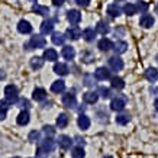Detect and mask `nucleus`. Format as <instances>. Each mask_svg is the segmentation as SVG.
Wrapping results in <instances>:
<instances>
[{
	"label": "nucleus",
	"instance_id": "37",
	"mask_svg": "<svg viewBox=\"0 0 158 158\" xmlns=\"http://www.w3.org/2000/svg\"><path fill=\"white\" fill-rule=\"evenodd\" d=\"M44 134L51 138V136L55 134V129H54V126H51V125H47V126H44Z\"/></svg>",
	"mask_w": 158,
	"mask_h": 158
},
{
	"label": "nucleus",
	"instance_id": "52",
	"mask_svg": "<svg viewBox=\"0 0 158 158\" xmlns=\"http://www.w3.org/2000/svg\"><path fill=\"white\" fill-rule=\"evenodd\" d=\"M118 2H120V0H118Z\"/></svg>",
	"mask_w": 158,
	"mask_h": 158
},
{
	"label": "nucleus",
	"instance_id": "4",
	"mask_svg": "<svg viewBox=\"0 0 158 158\" xmlns=\"http://www.w3.org/2000/svg\"><path fill=\"white\" fill-rule=\"evenodd\" d=\"M125 106H126V102H125L123 97H113L112 102H110V109L115 110V112H122L125 109Z\"/></svg>",
	"mask_w": 158,
	"mask_h": 158
},
{
	"label": "nucleus",
	"instance_id": "34",
	"mask_svg": "<svg viewBox=\"0 0 158 158\" xmlns=\"http://www.w3.org/2000/svg\"><path fill=\"white\" fill-rule=\"evenodd\" d=\"M86 152H84V148L83 147H74L71 149V157L73 158H84Z\"/></svg>",
	"mask_w": 158,
	"mask_h": 158
},
{
	"label": "nucleus",
	"instance_id": "46",
	"mask_svg": "<svg viewBox=\"0 0 158 158\" xmlns=\"http://www.w3.org/2000/svg\"><path fill=\"white\" fill-rule=\"evenodd\" d=\"M5 77H6L5 71H3V70H2V68H0V80H3V78H5Z\"/></svg>",
	"mask_w": 158,
	"mask_h": 158
},
{
	"label": "nucleus",
	"instance_id": "42",
	"mask_svg": "<svg viewBox=\"0 0 158 158\" xmlns=\"http://www.w3.org/2000/svg\"><path fill=\"white\" fill-rule=\"evenodd\" d=\"M136 7H138V10H141V12H147V10H148V5H147L145 2H139L138 5H136Z\"/></svg>",
	"mask_w": 158,
	"mask_h": 158
},
{
	"label": "nucleus",
	"instance_id": "28",
	"mask_svg": "<svg viewBox=\"0 0 158 158\" xmlns=\"http://www.w3.org/2000/svg\"><path fill=\"white\" fill-rule=\"evenodd\" d=\"M68 120H70V118H68L67 113H60L57 118V126L58 128H65L68 125Z\"/></svg>",
	"mask_w": 158,
	"mask_h": 158
},
{
	"label": "nucleus",
	"instance_id": "18",
	"mask_svg": "<svg viewBox=\"0 0 158 158\" xmlns=\"http://www.w3.org/2000/svg\"><path fill=\"white\" fill-rule=\"evenodd\" d=\"M96 34L97 32L93 28H86L81 32V36L84 38V41H87V42H93L94 38H96Z\"/></svg>",
	"mask_w": 158,
	"mask_h": 158
},
{
	"label": "nucleus",
	"instance_id": "43",
	"mask_svg": "<svg viewBox=\"0 0 158 158\" xmlns=\"http://www.w3.org/2000/svg\"><path fill=\"white\" fill-rule=\"evenodd\" d=\"M76 3L78 6H81V7H87L90 5V0H76Z\"/></svg>",
	"mask_w": 158,
	"mask_h": 158
},
{
	"label": "nucleus",
	"instance_id": "16",
	"mask_svg": "<svg viewBox=\"0 0 158 158\" xmlns=\"http://www.w3.org/2000/svg\"><path fill=\"white\" fill-rule=\"evenodd\" d=\"M97 99H99V93L97 91H87L83 96V100L86 103H89V105H94L97 102Z\"/></svg>",
	"mask_w": 158,
	"mask_h": 158
},
{
	"label": "nucleus",
	"instance_id": "30",
	"mask_svg": "<svg viewBox=\"0 0 158 158\" xmlns=\"http://www.w3.org/2000/svg\"><path fill=\"white\" fill-rule=\"evenodd\" d=\"M32 10H34L35 13L41 15V16H48L49 13V9L47 6H41V5H34L32 6Z\"/></svg>",
	"mask_w": 158,
	"mask_h": 158
},
{
	"label": "nucleus",
	"instance_id": "21",
	"mask_svg": "<svg viewBox=\"0 0 158 158\" xmlns=\"http://www.w3.org/2000/svg\"><path fill=\"white\" fill-rule=\"evenodd\" d=\"M18 31L20 34H31L32 32V25L29 23L28 20H20L18 23Z\"/></svg>",
	"mask_w": 158,
	"mask_h": 158
},
{
	"label": "nucleus",
	"instance_id": "45",
	"mask_svg": "<svg viewBox=\"0 0 158 158\" xmlns=\"http://www.w3.org/2000/svg\"><path fill=\"white\" fill-rule=\"evenodd\" d=\"M6 119V112L5 110H0V120H5Z\"/></svg>",
	"mask_w": 158,
	"mask_h": 158
},
{
	"label": "nucleus",
	"instance_id": "25",
	"mask_svg": "<svg viewBox=\"0 0 158 158\" xmlns=\"http://www.w3.org/2000/svg\"><path fill=\"white\" fill-rule=\"evenodd\" d=\"M110 86L113 87L115 90H122L125 87V81L120 77H112V78H110Z\"/></svg>",
	"mask_w": 158,
	"mask_h": 158
},
{
	"label": "nucleus",
	"instance_id": "27",
	"mask_svg": "<svg viewBox=\"0 0 158 158\" xmlns=\"http://www.w3.org/2000/svg\"><path fill=\"white\" fill-rule=\"evenodd\" d=\"M122 13V10H120V7L118 5H109L107 6V15H109L110 18H118L119 15Z\"/></svg>",
	"mask_w": 158,
	"mask_h": 158
},
{
	"label": "nucleus",
	"instance_id": "39",
	"mask_svg": "<svg viewBox=\"0 0 158 158\" xmlns=\"http://www.w3.org/2000/svg\"><path fill=\"white\" fill-rule=\"evenodd\" d=\"M97 93H100V96H102V97H105V99L110 97V90H109V89H106V87H100Z\"/></svg>",
	"mask_w": 158,
	"mask_h": 158
},
{
	"label": "nucleus",
	"instance_id": "22",
	"mask_svg": "<svg viewBox=\"0 0 158 158\" xmlns=\"http://www.w3.org/2000/svg\"><path fill=\"white\" fill-rule=\"evenodd\" d=\"M54 71L57 73L58 76H67L70 70H68L67 64H64V62H57V64L54 65Z\"/></svg>",
	"mask_w": 158,
	"mask_h": 158
},
{
	"label": "nucleus",
	"instance_id": "31",
	"mask_svg": "<svg viewBox=\"0 0 158 158\" xmlns=\"http://www.w3.org/2000/svg\"><path fill=\"white\" fill-rule=\"evenodd\" d=\"M52 42L55 44V45H64V42H65V35L61 34V32H54Z\"/></svg>",
	"mask_w": 158,
	"mask_h": 158
},
{
	"label": "nucleus",
	"instance_id": "36",
	"mask_svg": "<svg viewBox=\"0 0 158 158\" xmlns=\"http://www.w3.org/2000/svg\"><path fill=\"white\" fill-rule=\"evenodd\" d=\"M39 138H41V134H39L38 131H31L29 132V142H39Z\"/></svg>",
	"mask_w": 158,
	"mask_h": 158
},
{
	"label": "nucleus",
	"instance_id": "3",
	"mask_svg": "<svg viewBox=\"0 0 158 158\" xmlns=\"http://www.w3.org/2000/svg\"><path fill=\"white\" fill-rule=\"evenodd\" d=\"M45 44H47V41H45L44 36H41V35H34L32 38L29 39V42L26 44V47H28V49H39V48H44Z\"/></svg>",
	"mask_w": 158,
	"mask_h": 158
},
{
	"label": "nucleus",
	"instance_id": "26",
	"mask_svg": "<svg viewBox=\"0 0 158 158\" xmlns=\"http://www.w3.org/2000/svg\"><path fill=\"white\" fill-rule=\"evenodd\" d=\"M113 49H115L116 55H119V54H125L126 51H128V44L125 42V41H118V42L115 44Z\"/></svg>",
	"mask_w": 158,
	"mask_h": 158
},
{
	"label": "nucleus",
	"instance_id": "17",
	"mask_svg": "<svg viewBox=\"0 0 158 158\" xmlns=\"http://www.w3.org/2000/svg\"><path fill=\"white\" fill-rule=\"evenodd\" d=\"M77 125H78V128L83 131L89 129V128H90V118L86 115H80L78 119H77Z\"/></svg>",
	"mask_w": 158,
	"mask_h": 158
},
{
	"label": "nucleus",
	"instance_id": "2",
	"mask_svg": "<svg viewBox=\"0 0 158 158\" xmlns=\"http://www.w3.org/2000/svg\"><path fill=\"white\" fill-rule=\"evenodd\" d=\"M5 97H6V100L9 102L10 105L16 103L18 99H19V90H18V87L13 86V84L6 86L5 87Z\"/></svg>",
	"mask_w": 158,
	"mask_h": 158
},
{
	"label": "nucleus",
	"instance_id": "12",
	"mask_svg": "<svg viewBox=\"0 0 158 158\" xmlns=\"http://www.w3.org/2000/svg\"><path fill=\"white\" fill-rule=\"evenodd\" d=\"M97 48L100 49V51H103V52H107V51H110V49L113 48V44H112V41L107 38H102L99 42H97Z\"/></svg>",
	"mask_w": 158,
	"mask_h": 158
},
{
	"label": "nucleus",
	"instance_id": "40",
	"mask_svg": "<svg viewBox=\"0 0 158 158\" xmlns=\"http://www.w3.org/2000/svg\"><path fill=\"white\" fill-rule=\"evenodd\" d=\"M81 60L84 62H91V60H93V55H91L90 52H81Z\"/></svg>",
	"mask_w": 158,
	"mask_h": 158
},
{
	"label": "nucleus",
	"instance_id": "38",
	"mask_svg": "<svg viewBox=\"0 0 158 158\" xmlns=\"http://www.w3.org/2000/svg\"><path fill=\"white\" fill-rule=\"evenodd\" d=\"M18 106L22 109H28V107H31V103L26 99H18Z\"/></svg>",
	"mask_w": 158,
	"mask_h": 158
},
{
	"label": "nucleus",
	"instance_id": "13",
	"mask_svg": "<svg viewBox=\"0 0 158 158\" xmlns=\"http://www.w3.org/2000/svg\"><path fill=\"white\" fill-rule=\"evenodd\" d=\"M154 22H155V19H154L151 15L148 13H145L141 16V20H139V25L142 26V28H152V25Z\"/></svg>",
	"mask_w": 158,
	"mask_h": 158
},
{
	"label": "nucleus",
	"instance_id": "5",
	"mask_svg": "<svg viewBox=\"0 0 158 158\" xmlns=\"http://www.w3.org/2000/svg\"><path fill=\"white\" fill-rule=\"evenodd\" d=\"M80 36H81V29L78 28L77 25H73L65 31V38L71 39V41H77Z\"/></svg>",
	"mask_w": 158,
	"mask_h": 158
},
{
	"label": "nucleus",
	"instance_id": "14",
	"mask_svg": "<svg viewBox=\"0 0 158 158\" xmlns=\"http://www.w3.org/2000/svg\"><path fill=\"white\" fill-rule=\"evenodd\" d=\"M109 77H110V73H109V70L105 67H99L96 71H94V78H96V80L103 81V80L109 78Z\"/></svg>",
	"mask_w": 158,
	"mask_h": 158
},
{
	"label": "nucleus",
	"instance_id": "44",
	"mask_svg": "<svg viewBox=\"0 0 158 158\" xmlns=\"http://www.w3.org/2000/svg\"><path fill=\"white\" fill-rule=\"evenodd\" d=\"M64 2H65V0H52L54 6H62L64 5Z\"/></svg>",
	"mask_w": 158,
	"mask_h": 158
},
{
	"label": "nucleus",
	"instance_id": "51",
	"mask_svg": "<svg viewBox=\"0 0 158 158\" xmlns=\"http://www.w3.org/2000/svg\"><path fill=\"white\" fill-rule=\"evenodd\" d=\"M15 158H19V157H15Z\"/></svg>",
	"mask_w": 158,
	"mask_h": 158
},
{
	"label": "nucleus",
	"instance_id": "20",
	"mask_svg": "<svg viewBox=\"0 0 158 158\" xmlns=\"http://www.w3.org/2000/svg\"><path fill=\"white\" fill-rule=\"evenodd\" d=\"M32 99H34L35 102H42L47 99V91L44 90V89H41V87H38V89H35L34 93H32Z\"/></svg>",
	"mask_w": 158,
	"mask_h": 158
},
{
	"label": "nucleus",
	"instance_id": "19",
	"mask_svg": "<svg viewBox=\"0 0 158 158\" xmlns=\"http://www.w3.org/2000/svg\"><path fill=\"white\" fill-rule=\"evenodd\" d=\"M44 60H47V61H57L58 60V52L55 51L54 48H47L44 51Z\"/></svg>",
	"mask_w": 158,
	"mask_h": 158
},
{
	"label": "nucleus",
	"instance_id": "35",
	"mask_svg": "<svg viewBox=\"0 0 158 158\" xmlns=\"http://www.w3.org/2000/svg\"><path fill=\"white\" fill-rule=\"evenodd\" d=\"M131 116L129 115H118L116 116V123L118 125H126L129 123Z\"/></svg>",
	"mask_w": 158,
	"mask_h": 158
},
{
	"label": "nucleus",
	"instance_id": "47",
	"mask_svg": "<svg viewBox=\"0 0 158 158\" xmlns=\"http://www.w3.org/2000/svg\"><path fill=\"white\" fill-rule=\"evenodd\" d=\"M154 106H155V110L158 112V99H155V102H154Z\"/></svg>",
	"mask_w": 158,
	"mask_h": 158
},
{
	"label": "nucleus",
	"instance_id": "9",
	"mask_svg": "<svg viewBox=\"0 0 158 158\" xmlns=\"http://www.w3.org/2000/svg\"><path fill=\"white\" fill-rule=\"evenodd\" d=\"M67 19H68V22H70L71 25H77L80 20H81V13H80L78 10H76V9L68 10L67 12Z\"/></svg>",
	"mask_w": 158,
	"mask_h": 158
},
{
	"label": "nucleus",
	"instance_id": "48",
	"mask_svg": "<svg viewBox=\"0 0 158 158\" xmlns=\"http://www.w3.org/2000/svg\"><path fill=\"white\" fill-rule=\"evenodd\" d=\"M155 12H157V13H158V5L155 6Z\"/></svg>",
	"mask_w": 158,
	"mask_h": 158
},
{
	"label": "nucleus",
	"instance_id": "8",
	"mask_svg": "<svg viewBox=\"0 0 158 158\" xmlns=\"http://www.w3.org/2000/svg\"><path fill=\"white\" fill-rule=\"evenodd\" d=\"M57 144L61 149H68V148H71L73 139L68 135H60V138L57 139Z\"/></svg>",
	"mask_w": 158,
	"mask_h": 158
},
{
	"label": "nucleus",
	"instance_id": "6",
	"mask_svg": "<svg viewBox=\"0 0 158 158\" xmlns=\"http://www.w3.org/2000/svg\"><path fill=\"white\" fill-rule=\"evenodd\" d=\"M107 64H109V67L113 70V71H120L122 68H123V61L120 60L118 55L116 57H110L107 60Z\"/></svg>",
	"mask_w": 158,
	"mask_h": 158
},
{
	"label": "nucleus",
	"instance_id": "50",
	"mask_svg": "<svg viewBox=\"0 0 158 158\" xmlns=\"http://www.w3.org/2000/svg\"><path fill=\"white\" fill-rule=\"evenodd\" d=\"M31 2H36V0H31Z\"/></svg>",
	"mask_w": 158,
	"mask_h": 158
},
{
	"label": "nucleus",
	"instance_id": "10",
	"mask_svg": "<svg viewBox=\"0 0 158 158\" xmlns=\"http://www.w3.org/2000/svg\"><path fill=\"white\" fill-rule=\"evenodd\" d=\"M61 55L65 58V60L71 61V60H74V57H76V49L73 48L71 45H64V48H62V51H61Z\"/></svg>",
	"mask_w": 158,
	"mask_h": 158
},
{
	"label": "nucleus",
	"instance_id": "24",
	"mask_svg": "<svg viewBox=\"0 0 158 158\" xmlns=\"http://www.w3.org/2000/svg\"><path fill=\"white\" fill-rule=\"evenodd\" d=\"M145 78L151 83L157 81L158 80V70L157 68H148V70L145 71Z\"/></svg>",
	"mask_w": 158,
	"mask_h": 158
},
{
	"label": "nucleus",
	"instance_id": "1",
	"mask_svg": "<svg viewBox=\"0 0 158 158\" xmlns=\"http://www.w3.org/2000/svg\"><path fill=\"white\" fill-rule=\"evenodd\" d=\"M54 149H55V142H54V139L49 138V136H47V139L41 141V144H39V147H38L36 154H38L39 158H44V157H47L48 154L52 152Z\"/></svg>",
	"mask_w": 158,
	"mask_h": 158
},
{
	"label": "nucleus",
	"instance_id": "11",
	"mask_svg": "<svg viewBox=\"0 0 158 158\" xmlns=\"http://www.w3.org/2000/svg\"><path fill=\"white\" fill-rule=\"evenodd\" d=\"M52 31H54V20L47 19L41 23V34L48 35V34H52Z\"/></svg>",
	"mask_w": 158,
	"mask_h": 158
},
{
	"label": "nucleus",
	"instance_id": "41",
	"mask_svg": "<svg viewBox=\"0 0 158 158\" xmlns=\"http://www.w3.org/2000/svg\"><path fill=\"white\" fill-rule=\"evenodd\" d=\"M9 107H10V103L6 100V99H5V100H0V110H5V112H6Z\"/></svg>",
	"mask_w": 158,
	"mask_h": 158
},
{
	"label": "nucleus",
	"instance_id": "33",
	"mask_svg": "<svg viewBox=\"0 0 158 158\" xmlns=\"http://www.w3.org/2000/svg\"><path fill=\"white\" fill-rule=\"evenodd\" d=\"M123 12L128 15V16H134L135 13H138V7H136V5L128 3V5L123 6Z\"/></svg>",
	"mask_w": 158,
	"mask_h": 158
},
{
	"label": "nucleus",
	"instance_id": "23",
	"mask_svg": "<svg viewBox=\"0 0 158 158\" xmlns=\"http://www.w3.org/2000/svg\"><path fill=\"white\" fill-rule=\"evenodd\" d=\"M64 90H65V83L62 81V80H57V81H54L52 84H51V91L57 93V94L62 93Z\"/></svg>",
	"mask_w": 158,
	"mask_h": 158
},
{
	"label": "nucleus",
	"instance_id": "7",
	"mask_svg": "<svg viewBox=\"0 0 158 158\" xmlns=\"http://www.w3.org/2000/svg\"><path fill=\"white\" fill-rule=\"evenodd\" d=\"M62 105L65 106V107H68V109H74L77 106V99L74 94H71V93H67V94H64L62 96Z\"/></svg>",
	"mask_w": 158,
	"mask_h": 158
},
{
	"label": "nucleus",
	"instance_id": "15",
	"mask_svg": "<svg viewBox=\"0 0 158 158\" xmlns=\"http://www.w3.org/2000/svg\"><path fill=\"white\" fill-rule=\"evenodd\" d=\"M29 119H31L29 112L28 110H22L19 115H18V118H16V122H18V125H20V126H25V125L29 123Z\"/></svg>",
	"mask_w": 158,
	"mask_h": 158
},
{
	"label": "nucleus",
	"instance_id": "29",
	"mask_svg": "<svg viewBox=\"0 0 158 158\" xmlns=\"http://www.w3.org/2000/svg\"><path fill=\"white\" fill-rule=\"evenodd\" d=\"M44 62H45V60L42 57H34L31 58V67L34 70H39V68L44 67Z\"/></svg>",
	"mask_w": 158,
	"mask_h": 158
},
{
	"label": "nucleus",
	"instance_id": "49",
	"mask_svg": "<svg viewBox=\"0 0 158 158\" xmlns=\"http://www.w3.org/2000/svg\"><path fill=\"white\" fill-rule=\"evenodd\" d=\"M105 158H113V157H110V155H107V157H105Z\"/></svg>",
	"mask_w": 158,
	"mask_h": 158
},
{
	"label": "nucleus",
	"instance_id": "32",
	"mask_svg": "<svg viewBox=\"0 0 158 158\" xmlns=\"http://www.w3.org/2000/svg\"><path fill=\"white\" fill-rule=\"evenodd\" d=\"M96 32H97V34H100V35H106L107 32H109V26H107V23H106V22H103V20L97 22Z\"/></svg>",
	"mask_w": 158,
	"mask_h": 158
}]
</instances>
